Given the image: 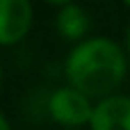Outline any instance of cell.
<instances>
[{"label":"cell","mask_w":130,"mask_h":130,"mask_svg":"<svg viewBox=\"0 0 130 130\" xmlns=\"http://www.w3.org/2000/svg\"><path fill=\"white\" fill-rule=\"evenodd\" d=\"M94 107L96 105L91 103V98L71 85L55 89L48 101V112L53 121L59 123L64 130H80L82 126L91 123Z\"/></svg>","instance_id":"7a4b0ae2"},{"label":"cell","mask_w":130,"mask_h":130,"mask_svg":"<svg viewBox=\"0 0 130 130\" xmlns=\"http://www.w3.org/2000/svg\"><path fill=\"white\" fill-rule=\"evenodd\" d=\"M43 2H48V5H55V7H64V5H71L73 0H43Z\"/></svg>","instance_id":"8992f818"},{"label":"cell","mask_w":130,"mask_h":130,"mask_svg":"<svg viewBox=\"0 0 130 130\" xmlns=\"http://www.w3.org/2000/svg\"><path fill=\"white\" fill-rule=\"evenodd\" d=\"M126 55L130 59V27H128V34H126Z\"/></svg>","instance_id":"ba28073f"},{"label":"cell","mask_w":130,"mask_h":130,"mask_svg":"<svg viewBox=\"0 0 130 130\" xmlns=\"http://www.w3.org/2000/svg\"><path fill=\"white\" fill-rule=\"evenodd\" d=\"M55 25H57V32H59L62 39H66V41H78V43H80V41H85V34L89 32L91 21H89L87 11H85L80 5L71 2V5L59 7L57 18H55Z\"/></svg>","instance_id":"5b68a950"},{"label":"cell","mask_w":130,"mask_h":130,"mask_svg":"<svg viewBox=\"0 0 130 130\" xmlns=\"http://www.w3.org/2000/svg\"><path fill=\"white\" fill-rule=\"evenodd\" d=\"M128 71V55L110 37L80 41L64 62V75L71 87L89 98L114 96Z\"/></svg>","instance_id":"6da1fadb"},{"label":"cell","mask_w":130,"mask_h":130,"mask_svg":"<svg viewBox=\"0 0 130 130\" xmlns=\"http://www.w3.org/2000/svg\"><path fill=\"white\" fill-rule=\"evenodd\" d=\"M0 130H11V126H9V121H7V117L0 112Z\"/></svg>","instance_id":"52a82bcc"},{"label":"cell","mask_w":130,"mask_h":130,"mask_svg":"<svg viewBox=\"0 0 130 130\" xmlns=\"http://www.w3.org/2000/svg\"><path fill=\"white\" fill-rule=\"evenodd\" d=\"M123 2H126V5H128V7H130V0H123Z\"/></svg>","instance_id":"30bf717a"},{"label":"cell","mask_w":130,"mask_h":130,"mask_svg":"<svg viewBox=\"0 0 130 130\" xmlns=\"http://www.w3.org/2000/svg\"><path fill=\"white\" fill-rule=\"evenodd\" d=\"M91 130H130V96L114 94L96 103Z\"/></svg>","instance_id":"277c9868"},{"label":"cell","mask_w":130,"mask_h":130,"mask_svg":"<svg viewBox=\"0 0 130 130\" xmlns=\"http://www.w3.org/2000/svg\"><path fill=\"white\" fill-rule=\"evenodd\" d=\"M34 9L30 0H0V46L23 41L32 27Z\"/></svg>","instance_id":"3957f363"},{"label":"cell","mask_w":130,"mask_h":130,"mask_svg":"<svg viewBox=\"0 0 130 130\" xmlns=\"http://www.w3.org/2000/svg\"><path fill=\"white\" fill-rule=\"evenodd\" d=\"M0 87H2V66H0Z\"/></svg>","instance_id":"9c48e42d"}]
</instances>
